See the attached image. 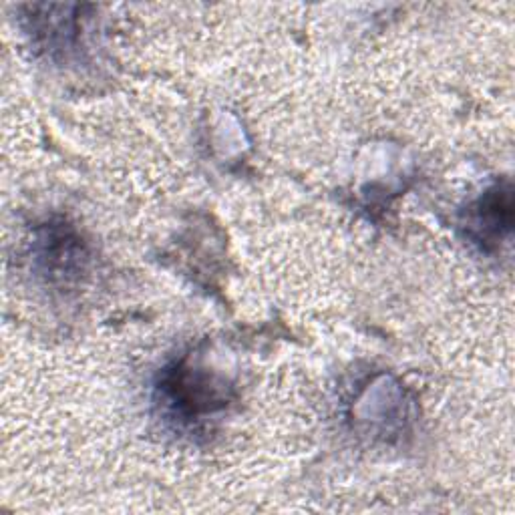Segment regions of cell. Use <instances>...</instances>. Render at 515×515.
<instances>
[{
	"label": "cell",
	"mask_w": 515,
	"mask_h": 515,
	"mask_svg": "<svg viewBox=\"0 0 515 515\" xmlns=\"http://www.w3.org/2000/svg\"><path fill=\"white\" fill-rule=\"evenodd\" d=\"M479 224H485V232L493 236H501L503 232H509L511 228V190H503L501 186L485 200H481L479 210Z\"/></svg>",
	"instance_id": "1"
}]
</instances>
